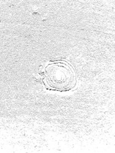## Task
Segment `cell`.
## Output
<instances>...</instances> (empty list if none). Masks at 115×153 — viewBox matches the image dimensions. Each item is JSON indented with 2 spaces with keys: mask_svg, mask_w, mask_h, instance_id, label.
<instances>
[{
  "mask_svg": "<svg viewBox=\"0 0 115 153\" xmlns=\"http://www.w3.org/2000/svg\"><path fill=\"white\" fill-rule=\"evenodd\" d=\"M39 74L45 88L51 91H70L77 82L75 68L65 59H56L46 62L40 68Z\"/></svg>",
  "mask_w": 115,
  "mask_h": 153,
  "instance_id": "1",
  "label": "cell"
}]
</instances>
